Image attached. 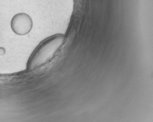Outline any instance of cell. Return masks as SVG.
Masks as SVG:
<instances>
[{
	"mask_svg": "<svg viewBox=\"0 0 153 122\" xmlns=\"http://www.w3.org/2000/svg\"><path fill=\"white\" fill-rule=\"evenodd\" d=\"M65 41V36L63 34H57L41 42L28 60V70H36L50 63L59 52Z\"/></svg>",
	"mask_w": 153,
	"mask_h": 122,
	"instance_id": "1",
	"label": "cell"
},
{
	"mask_svg": "<svg viewBox=\"0 0 153 122\" xmlns=\"http://www.w3.org/2000/svg\"><path fill=\"white\" fill-rule=\"evenodd\" d=\"M11 26L16 34L25 35L31 30L33 22L29 16L25 13H19L12 19Z\"/></svg>",
	"mask_w": 153,
	"mask_h": 122,
	"instance_id": "2",
	"label": "cell"
}]
</instances>
